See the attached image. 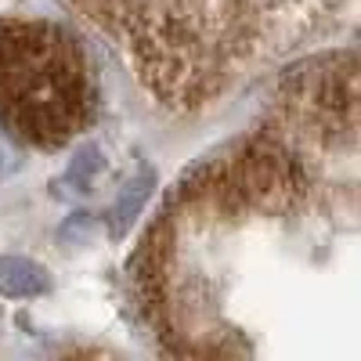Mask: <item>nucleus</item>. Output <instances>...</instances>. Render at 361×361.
I'll list each match as a JSON object with an SVG mask.
<instances>
[{
	"label": "nucleus",
	"instance_id": "1",
	"mask_svg": "<svg viewBox=\"0 0 361 361\" xmlns=\"http://www.w3.org/2000/svg\"><path fill=\"white\" fill-rule=\"evenodd\" d=\"M137 307L173 357H304L357 322V58L293 69L253 130L166 195L130 260Z\"/></svg>",
	"mask_w": 361,
	"mask_h": 361
},
{
	"label": "nucleus",
	"instance_id": "2",
	"mask_svg": "<svg viewBox=\"0 0 361 361\" xmlns=\"http://www.w3.org/2000/svg\"><path fill=\"white\" fill-rule=\"evenodd\" d=\"M102 90L69 29L44 18H0V130L58 152L98 116Z\"/></svg>",
	"mask_w": 361,
	"mask_h": 361
},
{
	"label": "nucleus",
	"instance_id": "3",
	"mask_svg": "<svg viewBox=\"0 0 361 361\" xmlns=\"http://www.w3.org/2000/svg\"><path fill=\"white\" fill-rule=\"evenodd\" d=\"M44 289V271L29 260H4L0 264V293L4 296H33Z\"/></svg>",
	"mask_w": 361,
	"mask_h": 361
},
{
	"label": "nucleus",
	"instance_id": "4",
	"mask_svg": "<svg viewBox=\"0 0 361 361\" xmlns=\"http://www.w3.org/2000/svg\"><path fill=\"white\" fill-rule=\"evenodd\" d=\"M0 159H4V152H0ZM0 170H4V163H0Z\"/></svg>",
	"mask_w": 361,
	"mask_h": 361
}]
</instances>
